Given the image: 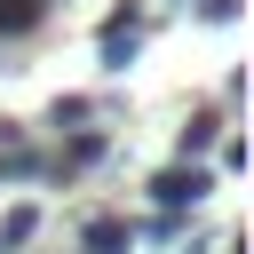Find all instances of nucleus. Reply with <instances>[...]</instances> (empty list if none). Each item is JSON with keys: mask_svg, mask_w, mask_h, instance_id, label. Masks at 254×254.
<instances>
[{"mask_svg": "<svg viewBox=\"0 0 254 254\" xmlns=\"http://www.w3.org/2000/svg\"><path fill=\"white\" fill-rule=\"evenodd\" d=\"M95 56H103V71H127V64L143 56V8H135V0L103 16V32H95Z\"/></svg>", "mask_w": 254, "mask_h": 254, "instance_id": "nucleus-1", "label": "nucleus"}, {"mask_svg": "<svg viewBox=\"0 0 254 254\" xmlns=\"http://www.w3.org/2000/svg\"><path fill=\"white\" fill-rule=\"evenodd\" d=\"M214 190V175L198 167V159H183V167H159L151 175V198H159V214H183V206H198Z\"/></svg>", "mask_w": 254, "mask_h": 254, "instance_id": "nucleus-2", "label": "nucleus"}, {"mask_svg": "<svg viewBox=\"0 0 254 254\" xmlns=\"http://www.w3.org/2000/svg\"><path fill=\"white\" fill-rule=\"evenodd\" d=\"M79 246H87V254H127V246H135V222L103 214V222H87V230H79Z\"/></svg>", "mask_w": 254, "mask_h": 254, "instance_id": "nucleus-3", "label": "nucleus"}, {"mask_svg": "<svg viewBox=\"0 0 254 254\" xmlns=\"http://www.w3.org/2000/svg\"><path fill=\"white\" fill-rule=\"evenodd\" d=\"M32 175H40V151H24V143L8 135V143H0V183H32Z\"/></svg>", "mask_w": 254, "mask_h": 254, "instance_id": "nucleus-4", "label": "nucleus"}, {"mask_svg": "<svg viewBox=\"0 0 254 254\" xmlns=\"http://www.w3.org/2000/svg\"><path fill=\"white\" fill-rule=\"evenodd\" d=\"M87 119H95L87 95H56V103H48V127H87Z\"/></svg>", "mask_w": 254, "mask_h": 254, "instance_id": "nucleus-5", "label": "nucleus"}, {"mask_svg": "<svg viewBox=\"0 0 254 254\" xmlns=\"http://www.w3.org/2000/svg\"><path fill=\"white\" fill-rule=\"evenodd\" d=\"M95 159H103V135H95V127H79V135L64 143V167H95Z\"/></svg>", "mask_w": 254, "mask_h": 254, "instance_id": "nucleus-6", "label": "nucleus"}, {"mask_svg": "<svg viewBox=\"0 0 254 254\" xmlns=\"http://www.w3.org/2000/svg\"><path fill=\"white\" fill-rule=\"evenodd\" d=\"M40 24V0H0V32L16 40V32H32Z\"/></svg>", "mask_w": 254, "mask_h": 254, "instance_id": "nucleus-7", "label": "nucleus"}, {"mask_svg": "<svg viewBox=\"0 0 254 254\" xmlns=\"http://www.w3.org/2000/svg\"><path fill=\"white\" fill-rule=\"evenodd\" d=\"M175 143H183V159H198V151L214 143V119H206V111H198V119H183V135H175Z\"/></svg>", "mask_w": 254, "mask_h": 254, "instance_id": "nucleus-8", "label": "nucleus"}, {"mask_svg": "<svg viewBox=\"0 0 254 254\" xmlns=\"http://www.w3.org/2000/svg\"><path fill=\"white\" fill-rule=\"evenodd\" d=\"M198 24H238V0H198Z\"/></svg>", "mask_w": 254, "mask_h": 254, "instance_id": "nucleus-9", "label": "nucleus"}]
</instances>
